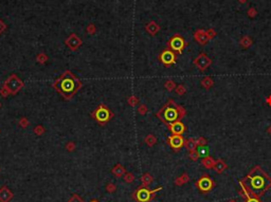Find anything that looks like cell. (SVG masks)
Returning a JSON list of instances; mask_svg holds the SVG:
<instances>
[{
    "label": "cell",
    "instance_id": "ba28073f",
    "mask_svg": "<svg viewBox=\"0 0 271 202\" xmlns=\"http://www.w3.org/2000/svg\"><path fill=\"white\" fill-rule=\"evenodd\" d=\"M176 58H177V54L169 49L163 50L159 55V60L166 67L176 64Z\"/></svg>",
    "mask_w": 271,
    "mask_h": 202
},
{
    "label": "cell",
    "instance_id": "3957f363",
    "mask_svg": "<svg viewBox=\"0 0 271 202\" xmlns=\"http://www.w3.org/2000/svg\"><path fill=\"white\" fill-rule=\"evenodd\" d=\"M185 114H187V110L182 106L176 104L174 100H169L166 104L156 113V116L167 126L172 123L181 121L185 116Z\"/></svg>",
    "mask_w": 271,
    "mask_h": 202
},
{
    "label": "cell",
    "instance_id": "b9f144b4",
    "mask_svg": "<svg viewBox=\"0 0 271 202\" xmlns=\"http://www.w3.org/2000/svg\"><path fill=\"white\" fill-rule=\"evenodd\" d=\"M0 95L2 96V98H7L10 94H9V92H7V91L3 88V87H1V88H0Z\"/></svg>",
    "mask_w": 271,
    "mask_h": 202
},
{
    "label": "cell",
    "instance_id": "d6986e66",
    "mask_svg": "<svg viewBox=\"0 0 271 202\" xmlns=\"http://www.w3.org/2000/svg\"><path fill=\"white\" fill-rule=\"evenodd\" d=\"M159 29H160L159 25H158L156 22H154V21H152V22L146 25V31H147L150 35H155L156 33L159 31Z\"/></svg>",
    "mask_w": 271,
    "mask_h": 202
},
{
    "label": "cell",
    "instance_id": "7dc6e473",
    "mask_svg": "<svg viewBox=\"0 0 271 202\" xmlns=\"http://www.w3.org/2000/svg\"><path fill=\"white\" fill-rule=\"evenodd\" d=\"M238 1H239L240 3H246L247 1H248V0H238Z\"/></svg>",
    "mask_w": 271,
    "mask_h": 202
},
{
    "label": "cell",
    "instance_id": "8d00e7d4",
    "mask_svg": "<svg viewBox=\"0 0 271 202\" xmlns=\"http://www.w3.org/2000/svg\"><path fill=\"white\" fill-rule=\"evenodd\" d=\"M65 148H66L69 152H72V151H74V149H75V144L73 143V142H68V143L66 144V146H65Z\"/></svg>",
    "mask_w": 271,
    "mask_h": 202
},
{
    "label": "cell",
    "instance_id": "836d02e7",
    "mask_svg": "<svg viewBox=\"0 0 271 202\" xmlns=\"http://www.w3.org/2000/svg\"><path fill=\"white\" fill-rule=\"evenodd\" d=\"M45 128H43V126L41 125H37L36 127L34 128V133L36 134V136H41V134L45 133Z\"/></svg>",
    "mask_w": 271,
    "mask_h": 202
},
{
    "label": "cell",
    "instance_id": "52a82bcc",
    "mask_svg": "<svg viewBox=\"0 0 271 202\" xmlns=\"http://www.w3.org/2000/svg\"><path fill=\"white\" fill-rule=\"evenodd\" d=\"M167 47H169V50L175 52L176 54H181L185 47V41L181 36L175 35L169 39V41L167 42Z\"/></svg>",
    "mask_w": 271,
    "mask_h": 202
},
{
    "label": "cell",
    "instance_id": "ac0fdd59",
    "mask_svg": "<svg viewBox=\"0 0 271 202\" xmlns=\"http://www.w3.org/2000/svg\"><path fill=\"white\" fill-rule=\"evenodd\" d=\"M184 146L190 152L194 151V150H196L197 146H198L197 145V140H195V139H189V140H187L184 142Z\"/></svg>",
    "mask_w": 271,
    "mask_h": 202
},
{
    "label": "cell",
    "instance_id": "30bf717a",
    "mask_svg": "<svg viewBox=\"0 0 271 202\" xmlns=\"http://www.w3.org/2000/svg\"><path fill=\"white\" fill-rule=\"evenodd\" d=\"M196 185L200 192L207 193V192H210L213 189V186H214V181H213L209 176H202V177L196 182Z\"/></svg>",
    "mask_w": 271,
    "mask_h": 202
},
{
    "label": "cell",
    "instance_id": "f6af8a7d",
    "mask_svg": "<svg viewBox=\"0 0 271 202\" xmlns=\"http://www.w3.org/2000/svg\"><path fill=\"white\" fill-rule=\"evenodd\" d=\"M4 30H5V25L2 22V21H0V34H1Z\"/></svg>",
    "mask_w": 271,
    "mask_h": 202
},
{
    "label": "cell",
    "instance_id": "4316f807",
    "mask_svg": "<svg viewBox=\"0 0 271 202\" xmlns=\"http://www.w3.org/2000/svg\"><path fill=\"white\" fill-rule=\"evenodd\" d=\"M243 197L246 198V201L245 202H261V200L258 199V197H254V196H250L249 194H247L245 191H243Z\"/></svg>",
    "mask_w": 271,
    "mask_h": 202
},
{
    "label": "cell",
    "instance_id": "d590c367",
    "mask_svg": "<svg viewBox=\"0 0 271 202\" xmlns=\"http://www.w3.org/2000/svg\"><path fill=\"white\" fill-rule=\"evenodd\" d=\"M116 189V185L113 183H108L107 185H106V191L108 192V193H114Z\"/></svg>",
    "mask_w": 271,
    "mask_h": 202
},
{
    "label": "cell",
    "instance_id": "681fc988",
    "mask_svg": "<svg viewBox=\"0 0 271 202\" xmlns=\"http://www.w3.org/2000/svg\"><path fill=\"white\" fill-rule=\"evenodd\" d=\"M90 202H99V201H98V200H96V199H93V200H91Z\"/></svg>",
    "mask_w": 271,
    "mask_h": 202
},
{
    "label": "cell",
    "instance_id": "5bb4252c",
    "mask_svg": "<svg viewBox=\"0 0 271 202\" xmlns=\"http://www.w3.org/2000/svg\"><path fill=\"white\" fill-rule=\"evenodd\" d=\"M194 37H195L197 42L201 45H207L208 41L210 40L209 36L207 35V32L203 31V30H197L196 32H195V34H194Z\"/></svg>",
    "mask_w": 271,
    "mask_h": 202
},
{
    "label": "cell",
    "instance_id": "1f68e13d",
    "mask_svg": "<svg viewBox=\"0 0 271 202\" xmlns=\"http://www.w3.org/2000/svg\"><path fill=\"white\" fill-rule=\"evenodd\" d=\"M36 60H37V63H39V64H45V63H46V61L48 60V56L41 53V54H38V55H37Z\"/></svg>",
    "mask_w": 271,
    "mask_h": 202
},
{
    "label": "cell",
    "instance_id": "2e32d148",
    "mask_svg": "<svg viewBox=\"0 0 271 202\" xmlns=\"http://www.w3.org/2000/svg\"><path fill=\"white\" fill-rule=\"evenodd\" d=\"M111 173H112V175H114L116 178H121L126 174V169L123 165H121V164H116V165L113 166V168L111 169Z\"/></svg>",
    "mask_w": 271,
    "mask_h": 202
},
{
    "label": "cell",
    "instance_id": "ffe728a7",
    "mask_svg": "<svg viewBox=\"0 0 271 202\" xmlns=\"http://www.w3.org/2000/svg\"><path fill=\"white\" fill-rule=\"evenodd\" d=\"M201 163H202V165L205 166V167H207V168H213V166H214V164H215V160L213 159L212 157L208 156V157H205V158H202V161H201Z\"/></svg>",
    "mask_w": 271,
    "mask_h": 202
},
{
    "label": "cell",
    "instance_id": "7c38bea8",
    "mask_svg": "<svg viewBox=\"0 0 271 202\" xmlns=\"http://www.w3.org/2000/svg\"><path fill=\"white\" fill-rule=\"evenodd\" d=\"M167 128L171 130V132L173 134H178V136H181L182 133H184L185 131V126L181 121H178V122L172 123L169 125H167Z\"/></svg>",
    "mask_w": 271,
    "mask_h": 202
},
{
    "label": "cell",
    "instance_id": "74e56055",
    "mask_svg": "<svg viewBox=\"0 0 271 202\" xmlns=\"http://www.w3.org/2000/svg\"><path fill=\"white\" fill-rule=\"evenodd\" d=\"M147 107L145 106V105H140L139 106V108H138V112H139L140 114H142V116H144V114L146 113V112H147Z\"/></svg>",
    "mask_w": 271,
    "mask_h": 202
},
{
    "label": "cell",
    "instance_id": "277c9868",
    "mask_svg": "<svg viewBox=\"0 0 271 202\" xmlns=\"http://www.w3.org/2000/svg\"><path fill=\"white\" fill-rule=\"evenodd\" d=\"M91 118L93 119L96 122H98L101 126H105L114 116V113L108 108L107 106H105L104 104H100L96 108L94 111L91 112Z\"/></svg>",
    "mask_w": 271,
    "mask_h": 202
},
{
    "label": "cell",
    "instance_id": "f35d334b",
    "mask_svg": "<svg viewBox=\"0 0 271 202\" xmlns=\"http://www.w3.org/2000/svg\"><path fill=\"white\" fill-rule=\"evenodd\" d=\"M190 158H191V160H193V161H196V160L199 158L198 152H197L196 150H194V151H191V152H190Z\"/></svg>",
    "mask_w": 271,
    "mask_h": 202
},
{
    "label": "cell",
    "instance_id": "5b68a950",
    "mask_svg": "<svg viewBox=\"0 0 271 202\" xmlns=\"http://www.w3.org/2000/svg\"><path fill=\"white\" fill-rule=\"evenodd\" d=\"M161 189H162L161 186H159L156 189H148L146 186L142 185L134 192L131 197L137 202H150L155 198L156 194L159 191H161Z\"/></svg>",
    "mask_w": 271,
    "mask_h": 202
},
{
    "label": "cell",
    "instance_id": "6da1fadb",
    "mask_svg": "<svg viewBox=\"0 0 271 202\" xmlns=\"http://www.w3.org/2000/svg\"><path fill=\"white\" fill-rule=\"evenodd\" d=\"M243 191L254 197H261L271 187V178L262 169L261 166H254L251 171L239 181Z\"/></svg>",
    "mask_w": 271,
    "mask_h": 202
},
{
    "label": "cell",
    "instance_id": "c3c4849f",
    "mask_svg": "<svg viewBox=\"0 0 271 202\" xmlns=\"http://www.w3.org/2000/svg\"><path fill=\"white\" fill-rule=\"evenodd\" d=\"M267 132H268V133H269V134H271V126H270V127H269V128H268V130H267Z\"/></svg>",
    "mask_w": 271,
    "mask_h": 202
},
{
    "label": "cell",
    "instance_id": "7402d4cb",
    "mask_svg": "<svg viewBox=\"0 0 271 202\" xmlns=\"http://www.w3.org/2000/svg\"><path fill=\"white\" fill-rule=\"evenodd\" d=\"M144 142H145L146 145L152 147V146H154L156 143H157V138H156L154 134H148V136L145 138V140H144Z\"/></svg>",
    "mask_w": 271,
    "mask_h": 202
},
{
    "label": "cell",
    "instance_id": "f907efd6",
    "mask_svg": "<svg viewBox=\"0 0 271 202\" xmlns=\"http://www.w3.org/2000/svg\"><path fill=\"white\" fill-rule=\"evenodd\" d=\"M229 202H236V200H234V199H232V200H230V201Z\"/></svg>",
    "mask_w": 271,
    "mask_h": 202
},
{
    "label": "cell",
    "instance_id": "83f0119b",
    "mask_svg": "<svg viewBox=\"0 0 271 202\" xmlns=\"http://www.w3.org/2000/svg\"><path fill=\"white\" fill-rule=\"evenodd\" d=\"M164 87H165V89L169 91H173L174 89H176V84L174 81H166V82L164 83Z\"/></svg>",
    "mask_w": 271,
    "mask_h": 202
},
{
    "label": "cell",
    "instance_id": "e0dca14e",
    "mask_svg": "<svg viewBox=\"0 0 271 202\" xmlns=\"http://www.w3.org/2000/svg\"><path fill=\"white\" fill-rule=\"evenodd\" d=\"M225 168H227V164L225 163V162L222 161V160H217V161H215V164L214 166H213V169L216 171L217 174H221L223 173L225 170Z\"/></svg>",
    "mask_w": 271,
    "mask_h": 202
},
{
    "label": "cell",
    "instance_id": "4fadbf2b",
    "mask_svg": "<svg viewBox=\"0 0 271 202\" xmlns=\"http://www.w3.org/2000/svg\"><path fill=\"white\" fill-rule=\"evenodd\" d=\"M65 42H66V45H68L71 50L75 51L76 49L78 48V47H80V45H82V39L78 38V37L76 36L75 34H72L66 39Z\"/></svg>",
    "mask_w": 271,
    "mask_h": 202
},
{
    "label": "cell",
    "instance_id": "e575fe53",
    "mask_svg": "<svg viewBox=\"0 0 271 202\" xmlns=\"http://www.w3.org/2000/svg\"><path fill=\"white\" fill-rule=\"evenodd\" d=\"M29 124H30V122L27 118H21L18 123V125L20 126L21 128H27L28 126H29Z\"/></svg>",
    "mask_w": 271,
    "mask_h": 202
},
{
    "label": "cell",
    "instance_id": "8fae6325",
    "mask_svg": "<svg viewBox=\"0 0 271 202\" xmlns=\"http://www.w3.org/2000/svg\"><path fill=\"white\" fill-rule=\"evenodd\" d=\"M184 142L185 140L183 139V136H178V134H173V136H169L167 138V143L169 144V146L175 151H178L179 149H181L182 146H184Z\"/></svg>",
    "mask_w": 271,
    "mask_h": 202
},
{
    "label": "cell",
    "instance_id": "7bdbcfd3",
    "mask_svg": "<svg viewBox=\"0 0 271 202\" xmlns=\"http://www.w3.org/2000/svg\"><path fill=\"white\" fill-rule=\"evenodd\" d=\"M256 14H258V12H256V10H255L254 7H251V9L248 11V16L249 17H254Z\"/></svg>",
    "mask_w": 271,
    "mask_h": 202
},
{
    "label": "cell",
    "instance_id": "d4e9b609",
    "mask_svg": "<svg viewBox=\"0 0 271 202\" xmlns=\"http://www.w3.org/2000/svg\"><path fill=\"white\" fill-rule=\"evenodd\" d=\"M187 181H189V176H187V174H183L181 177H179V178L176 179L175 184L176 185H178V186H181V185H183L184 183H187Z\"/></svg>",
    "mask_w": 271,
    "mask_h": 202
},
{
    "label": "cell",
    "instance_id": "f1b7e54d",
    "mask_svg": "<svg viewBox=\"0 0 271 202\" xmlns=\"http://www.w3.org/2000/svg\"><path fill=\"white\" fill-rule=\"evenodd\" d=\"M128 105H129V106H131V107H134V106H136V105H138L139 104V98H136V96L134 95H131L130 96V98H128Z\"/></svg>",
    "mask_w": 271,
    "mask_h": 202
},
{
    "label": "cell",
    "instance_id": "4dcf8cb0",
    "mask_svg": "<svg viewBox=\"0 0 271 202\" xmlns=\"http://www.w3.org/2000/svg\"><path fill=\"white\" fill-rule=\"evenodd\" d=\"M185 92H187V89H185V87L183 85H178L176 87V93H177L178 95H183Z\"/></svg>",
    "mask_w": 271,
    "mask_h": 202
},
{
    "label": "cell",
    "instance_id": "484cf974",
    "mask_svg": "<svg viewBox=\"0 0 271 202\" xmlns=\"http://www.w3.org/2000/svg\"><path fill=\"white\" fill-rule=\"evenodd\" d=\"M239 42H240V45H242L244 48H249V47L252 45V39H251L249 36H245L240 39Z\"/></svg>",
    "mask_w": 271,
    "mask_h": 202
},
{
    "label": "cell",
    "instance_id": "d6a6232c",
    "mask_svg": "<svg viewBox=\"0 0 271 202\" xmlns=\"http://www.w3.org/2000/svg\"><path fill=\"white\" fill-rule=\"evenodd\" d=\"M67 202H84V200H83L78 194H73V195L70 197V199H69Z\"/></svg>",
    "mask_w": 271,
    "mask_h": 202
},
{
    "label": "cell",
    "instance_id": "8992f818",
    "mask_svg": "<svg viewBox=\"0 0 271 202\" xmlns=\"http://www.w3.org/2000/svg\"><path fill=\"white\" fill-rule=\"evenodd\" d=\"M25 86V83L16 74H11L3 83L2 87L9 92L10 95H15Z\"/></svg>",
    "mask_w": 271,
    "mask_h": 202
},
{
    "label": "cell",
    "instance_id": "603a6c76",
    "mask_svg": "<svg viewBox=\"0 0 271 202\" xmlns=\"http://www.w3.org/2000/svg\"><path fill=\"white\" fill-rule=\"evenodd\" d=\"M213 84H214V82H213L212 78L209 77V76L205 77V78L201 81V86H202L205 89H210L211 87L213 86Z\"/></svg>",
    "mask_w": 271,
    "mask_h": 202
},
{
    "label": "cell",
    "instance_id": "bcb514c9",
    "mask_svg": "<svg viewBox=\"0 0 271 202\" xmlns=\"http://www.w3.org/2000/svg\"><path fill=\"white\" fill-rule=\"evenodd\" d=\"M267 103H268V105H269V106H271V95L269 96L268 98H267Z\"/></svg>",
    "mask_w": 271,
    "mask_h": 202
},
{
    "label": "cell",
    "instance_id": "ab89813d",
    "mask_svg": "<svg viewBox=\"0 0 271 202\" xmlns=\"http://www.w3.org/2000/svg\"><path fill=\"white\" fill-rule=\"evenodd\" d=\"M205 144H207V140L205 138L200 136L199 139H197V145L198 146H205Z\"/></svg>",
    "mask_w": 271,
    "mask_h": 202
},
{
    "label": "cell",
    "instance_id": "9a60e30c",
    "mask_svg": "<svg viewBox=\"0 0 271 202\" xmlns=\"http://www.w3.org/2000/svg\"><path fill=\"white\" fill-rule=\"evenodd\" d=\"M13 197V193L7 189V186H2L0 189V202H9Z\"/></svg>",
    "mask_w": 271,
    "mask_h": 202
},
{
    "label": "cell",
    "instance_id": "ee69618b",
    "mask_svg": "<svg viewBox=\"0 0 271 202\" xmlns=\"http://www.w3.org/2000/svg\"><path fill=\"white\" fill-rule=\"evenodd\" d=\"M87 32H88L89 34H93V33H94V27H93V25H90L88 28H87Z\"/></svg>",
    "mask_w": 271,
    "mask_h": 202
},
{
    "label": "cell",
    "instance_id": "44dd1931",
    "mask_svg": "<svg viewBox=\"0 0 271 202\" xmlns=\"http://www.w3.org/2000/svg\"><path fill=\"white\" fill-rule=\"evenodd\" d=\"M153 180H154V178L148 173L144 174V175L141 177V182H142V185L143 186H148L152 182H153Z\"/></svg>",
    "mask_w": 271,
    "mask_h": 202
},
{
    "label": "cell",
    "instance_id": "7a4b0ae2",
    "mask_svg": "<svg viewBox=\"0 0 271 202\" xmlns=\"http://www.w3.org/2000/svg\"><path fill=\"white\" fill-rule=\"evenodd\" d=\"M82 81L74 73L69 70L62 73L52 85L53 89H55L59 93V95L63 96L67 101L72 100L73 96L82 88Z\"/></svg>",
    "mask_w": 271,
    "mask_h": 202
},
{
    "label": "cell",
    "instance_id": "60d3db41",
    "mask_svg": "<svg viewBox=\"0 0 271 202\" xmlns=\"http://www.w3.org/2000/svg\"><path fill=\"white\" fill-rule=\"evenodd\" d=\"M205 32H207V35L209 36V38H210V39L216 36V32H215L214 30H212V29L208 30V31H205Z\"/></svg>",
    "mask_w": 271,
    "mask_h": 202
},
{
    "label": "cell",
    "instance_id": "816d5d0a",
    "mask_svg": "<svg viewBox=\"0 0 271 202\" xmlns=\"http://www.w3.org/2000/svg\"><path fill=\"white\" fill-rule=\"evenodd\" d=\"M0 108H1V103H0Z\"/></svg>",
    "mask_w": 271,
    "mask_h": 202
},
{
    "label": "cell",
    "instance_id": "9c48e42d",
    "mask_svg": "<svg viewBox=\"0 0 271 202\" xmlns=\"http://www.w3.org/2000/svg\"><path fill=\"white\" fill-rule=\"evenodd\" d=\"M194 65L200 71H205L212 65V59L210 58L207 54H205V53H200L196 57V59L194 60Z\"/></svg>",
    "mask_w": 271,
    "mask_h": 202
},
{
    "label": "cell",
    "instance_id": "cb8c5ba5",
    "mask_svg": "<svg viewBox=\"0 0 271 202\" xmlns=\"http://www.w3.org/2000/svg\"><path fill=\"white\" fill-rule=\"evenodd\" d=\"M196 151L198 152L199 157H201V158H205L209 156V149H208L205 146H197Z\"/></svg>",
    "mask_w": 271,
    "mask_h": 202
},
{
    "label": "cell",
    "instance_id": "f546056e",
    "mask_svg": "<svg viewBox=\"0 0 271 202\" xmlns=\"http://www.w3.org/2000/svg\"><path fill=\"white\" fill-rule=\"evenodd\" d=\"M124 181H125L126 183H132V182L134 181V176L132 175L131 173H126L125 175H124Z\"/></svg>",
    "mask_w": 271,
    "mask_h": 202
}]
</instances>
